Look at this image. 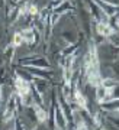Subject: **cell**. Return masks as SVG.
<instances>
[{
    "mask_svg": "<svg viewBox=\"0 0 119 130\" xmlns=\"http://www.w3.org/2000/svg\"><path fill=\"white\" fill-rule=\"evenodd\" d=\"M33 110H35V114H37V119L39 121H45L46 120V111L42 108L41 106L38 104H33Z\"/></svg>",
    "mask_w": 119,
    "mask_h": 130,
    "instance_id": "8992f818",
    "label": "cell"
},
{
    "mask_svg": "<svg viewBox=\"0 0 119 130\" xmlns=\"http://www.w3.org/2000/svg\"><path fill=\"white\" fill-rule=\"evenodd\" d=\"M28 13L32 14V16L38 14V6L37 5H29V6H28Z\"/></svg>",
    "mask_w": 119,
    "mask_h": 130,
    "instance_id": "9c48e42d",
    "label": "cell"
},
{
    "mask_svg": "<svg viewBox=\"0 0 119 130\" xmlns=\"http://www.w3.org/2000/svg\"><path fill=\"white\" fill-rule=\"evenodd\" d=\"M29 71L32 74H37L38 77H42V78H48L50 77V72L45 70H41V68H32V67H29Z\"/></svg>",
    "mask_w": 119,
    "mask_h": 130,
    "instance_id": "ba28073f",
    "label": "cell"
},
{
    "mask_svg": "<svg viewBox=\"0 0 119 130\" xmlns=\"http://www.w3.org/2000/svg\"><path fill=\"white\" fill-rule=\"evenodd\" d=\"M15 88H16V95L19 98L26 97L28 94L31 93V85L25 78L22 77H16L15 78Z\"/></svg>",
    "mask_w": 119,
    "mask_h": 130,
    "instance_id": "6da1fadb",
    "label": "cell"
},
{
    "mask_svg": "<svg viewBox=\"0 0 119 130\" xmlns=\"http://www.w3.org/2000/svg\"><path fill=\"white\" fill-rule=\"evenodd\" d=\"M15 110H16V95H12L7 101L5 111H3V123H7L13 119L15 116Z\"/></svg>",
    "mask_w": 119,
    "mask_h": 130,
    "instance_id": "7a4b0ae2",
    "label": "cell"
},
{
    "mask_svg": "<svg viewBox=\"0 0 119 130\" xmlns=\"http://www.w3.org/2000/svg\"><path fill=\"white\" fill-rule=\"evenodd\" d=\"M74 100H76V103H77V104L81 107V108H84V110L87 108V101H86V98H84V95L80 93V90H77V88L74 90Z\"/></svg>",
    "mask_w": 119,
    "mask_h": 130,
    "instance_id": "5b68a950",
    "label": "cell"
},
{
    "mask_svg": "<svg viewBox=\"0 0 119 130\" xmlns=\"http://www.w3.org/2000/svg\"><path fill=\"white\" fill-rule=\"evenodd\" d=\"M97 32L100 33L102 36H110L113 33V29L110 28L109 25H106L105 22H100V23H97Z\"/></svg>",
    "mask_w": 119,
    "mask_h": 130,
    "instance_id": "3957f363",
    "label": "cell"
},
{
    "mask_svg": "<svg viewBox=\"0 0 119 130\" xmlns=\"http://www.w3.org/2000/svg\"><path fill=\"white\" fill-rule=\"evenodd\" d=\"M23 43V36L20 32H15L13 33V42H12V46L13 48H18Z\"/></svg>",
    "mask_w": 119,
    "mask_h": 130,
    "instance_id": "52a82bcc",
    "label": "cell"
},
{
    "mask_svg": "<svg viewBox=\"0 0 119 130\" xmlns=\"http://www.w3.org/2000/svg\"><path fill=\"white\" fill-rule=\"evenodd\" d=\"M20 33H22L23 36V42H26V43H33L35 42V32H33L32 29H23V30H20Z\"/></svg>",
    "mask_w": 119,
    "mask_h": 130,
    "instance_id": "277c9868",
    "label": "cell"
}]
</instances>
